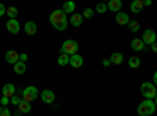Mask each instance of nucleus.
<instances>
[{
	"instance_id": "nucleus-1",
	"label": "nucleus",
	"mask_w": 157,
	"mask_h": 116,
	"mask_svg": "<svg viewBox=\"0 0 157 116\" xmlns=\"http://www.w3.org/2000/svg\"><path fill=\"white\" fill-rule=\"evenodd\" d=\"M155 108H157V105H155V102H154L152 99H145V100H143L141 104L138 105L137 113H138L140 116H151V114H154Z\"/></svg>"
},
{
	"instance_id": "nucleus-2",
	"label": "nucleus",
	"mask_w": 157,
	"mask_h": 116,
	"mask_svg": "<svg viewBox=\"0 0 157 116\" xmlns=\"http://www.w3.org/2000/svg\"><path fill=\"white\" fill-rule=\"evenodd\" d=\"M140 91H141L143 96H145V99H154L155 94H157V86L151 82H145V83H141Z\"/></svg>"
},
{
	"instance_id": "nucleus-3",
	"label": "nucleus",
	"mask_w": 157,
	"mask_h": 116,
	"mask_svg": "<svg viewBox=\"0 0 157 116\" xmlns=\"http://www.w3.org/2000/svg\"><path fill=\"white\" fill-rule=\"evenodd\" d=\"M60 54H68V55L78 54V43H75L74 39L64 41L63 46H61V49H60Z\"/></svg>"
},
{
	"instance_id": "nucleus-4",
	"label": "nucleus",
	"mask_w": 157,
	"mask_h": 116,
	"mask_svg": "<svg viewBox=\"0 0 157 116\" xmlns=\"http://www.w3.org/2000/svg\"><path fill=\"white\" fill-rule=\"evenodd\" d=\"M38 93H39V91H38V88L33 86V85H30V86H27V88H24V89H22L21 96H22L24 100L33 102L35 99H38Z\"/></svg>"
},
{
	"instance_id": "nucleus-5",
	"label": "nucleus",
	"mask_w": 157,
	"mask_h": 116,
	"mask_svg": "<svg viewBox=\"0 0 157 116\" xmlns=\"http://www.w3.org/2000/svg\"><path fill=\"white\" fill-rule=\"evenodd\" d=\"M49 21H50L52 25H54V24H58V22H63V21H68V17H66V13H64L63 9H54L50 13Z\"/></svg>"
},
{
	"instance_id": "nucleus-6",
	"label": "nucleus",
	"mask_w": 157,
	"mask_h": 116,
	"mask_svg": "<svg viewBox=\"0 0 157 116\" xmlns=\"http://www.w3.org/2000/svg\"><path fill=\"white\" fill-rule=\"evenodd\" d=\"M6 30H8L11 35H17V33L21 32V25H19V22H17L16 17H10V19L6 21Z\"/></svg>"
},
{
	"instance_id": "nucleus-7",
	"label": "nucleus",
	"mask_w": 157,
	"mask_h": 116,
	"mask_svg": "<svg viewBox=\"0 0 157 116\" xmlns=\"http://www.w3.org/2000/svg\"><path fill=\"white\" fill-rule=\"evenodd\" d=\"M141 39H143V43L145 44H152L155 39H157V35H155V32L154 30H151V28H148V30H145L143 32V35H141Z\"/></svg>"
},
{
	"instance_id": "nucleus-8",
	"label": "nucleus",
	"mask_w": 157,
	"mask_h": 116,
	"mask_svg": "<svg viewBox=\"0 0 157 116\" xmlns=\"http://www.w3.org/2000/svg\"><path fill=\"white\" fill-rule=\"evenodd\" d=\"M69 64H71L72 68H75V69L82 68V66H83V58H82V55H77V54L69 55Z\"/></svg>"
},
{
	"instance_id": "nucleus-9",
	"label": "nucleus",
	"mask_w": 157,
	"mask_h": 116,
	"mask_svg": "<svg viewBox=\"0 0 157 116\" xmlns=\"http://www.w3.org/2000/svg\"><path fill=\"white\" fill-rule=\"evenodd\" d=\"M41 100L44 102V104H54L55 100V94L52 89H44V91L41 93Z\"/></svg>"
},
{
	"instance_id": "nucleus-10",
	"label": "nucleus",
	"mask_w": 157,
	"mask_h": 116,
	"mask_svg": "<svg viewBox=\"0 0 157 116\" xmlns=\"http://www.w3.org/2000/svg\"><path fill=\"white\" fill-rule=\"evenodd\" d=\"M5 61L10 63V64H14L16 61H19V54L16 52V50H8V52L5 54Z\"/></svg>"
},
{
	"instance_id": "nucleus-11",
	"label": "nucleus",
	"mask_w": 157,
	"mask_h": 116,
	"mask_svg": "<svg viewBox=\"0 0 157 116\" xmlns=\"http://www.w3.org/2000/svg\"><path fill=\"white\" fill-rule=\"evenodd\" d=\"M115 19H116L118 25H127L129 24V14H127V13H123V11H118Z\"/></svg>"
},
{
	"instance_id": "nucleus-12",
	"label": "nucleus",
	"mask_w": 157,
	"mask_h": 116,
	"mask_svg": "<svg viewBox=\"0 0 157 116\" xmlns=\"http://www.w3.org/2000/svg\"><path fill=\"white\" fill-rule=\"evenodd\" d=\"M13 66H14L13 69H14V72H16L17 75H22V74H25V71H27V64H25V61H22V60L16 61Z\"/></svg>"
},
{
	"instance_id": "nucleus-13",
	"label": "nucleus",
	"mask_w": 157,
	"mask_h": 116,
	"mask_svg": "<svg viewBox=\"0 0 157 116\" xmlns=\"http://www.w3.org/2000/svg\"><path fill=\"white\" fill-rule=\"evenodd\" d=\"M121 6H123V2H121V0H109V2H107L109 11H113V13H118V11L121 9Z\"/></svg>"
},
{
	"instance_id": "nucleus-14",
	"label": "nucleus",
	"mask_w": 157,
	"mask_h": 116,
	"mask_svg": "<svg viewBox=\"0 0 157 116\" xmlns=\"http://www.w3.org/2000/svg\"><path fill=\"white\" fill-rule=\"evenodd\" d=\"M83 16L82 14H75V13H72V16L69 17V24L72 25V27H80L82 22H83Z\"/></svg>"
},
{
	"instance_id": "nucleus-15",
	"label": "nucleus",
	"mask_w": 157,
	"mask_h": 116,
	"mask_svg": "<svg viewBox=\"0 0 157 116\" xmlns=\"http://www.w3.org/2000/svg\"><path fill=\"white\" fill-rule=\"evenodd\" d=\"M145 43H143V39H140V38H134L132 41H130V47H132L135 52H140V50L145 49Z\"/></svg>"
},
{
	"instance_id": "nucleus-16",
	"label": "nucleus",
	"mask_w": 157,
	"mask_h": 116,
	"mask_svg": "<svg viewBox=\"0 0 157 116\" xmlns=\"http://www.w3.org/2000/svg\"><path fill=\"white\" fill-rule=\"evenodd\" d=\"M24 30H25V33H27L29 36H33V35H36V32H38V27H36V24H35V22L29 21L27 24H25Z\"/></svg>"
},
{
	"instance_id": "nucleus-17",
	"label": "nucleus",
	"mask_w": 157,
	"mask_h": 116,
	"mask_svg": "<svg viewBox=\"0 0 157 116\" xmlns=\"http://www.w3.org/2000/svg\"><path fill=\"white\" fill-rule=\"evenodd\" d=\"M14 93H16V88H14V85H13V83H6V85H3V88H2V94H3V96L11 97Z\"/></svg>"
},
{
	"instance_id": "nucleus-18",
	"label": "nucleus",
	"mask_w": 157,
	"mask_h": 116,
	"mask_svg": "<svg viewBox=\"0 0 157 116\" xmlns=\"http://www.w3.org/2000/svg\"><path fill=\"white\" fill-rule=\"evenodd\" d=\"M143 0H134L132 3H130V11L132 13H135V14H138V13H141V9H143Z\"/></svg>"
},
{
	"instance_id": "nucleus-19",
	"label": "nucleus",
	"mask_w": 157,
	"mask_h": 116,
	"mask_svg": "<svg viewBox=\"0 0 157 116\" xmlns=\"http://www.w3.org/2000/svg\"><path fill=\"white\" fill-rule=\"evenodd\" d=\"M17 108L21 110V113H30V110H32V105H30V102L29 100H21V104L17 105Z\"/></svg>"
},
{
	"instance_id": "nucleus-20",
	"label": "nucleus",
	"mask_w": 157,
	"mask_h": 116,
	"mask_svg": "<svg viewBox=\"0 0 157 116\" xmlns=\"http://www.w3.org/2000/svg\"><path fill=\"white\" fill-rule=\"evenodd\" d=\"M66 14H69V13H74L75 11V3L72 2V0H68V2H64V5H63V8H61Z\"/></svg>"
},
{
	"instance_id": "nucleus-21",
	"label": "nucleus",
	"mask_w": 157,
	"mask_h": 116,
	"mask_svg": "<svg viewBox=\"0 0 157 116\" xmlns=\"http://www.w3.org/2000/svg\"><path fill=\"white\" fill-rule=\"evenodd\" d=\"M123 60H124V57H123V54H120V52H115V54L110 55V61H112V64H121Z\"/></svg>"
},
{
	"instance_id": "nucleus-22",
	"label": "nucleus",
	"mask_w": 157,
	"mask_h": 116,
	"mask_svg": "<svg viewBox=\"0 0 157 116\" xmlns=\"http://www.w3.org/2000/svg\"><path fill=\"white\" fill-rule=\"evenodd\" d=\"M140 64H141V61H140V58L138 57H130L129 58V68H132V69H137V68H140Z\"/></svg>"
},
{
	"instance_id": "nucleus-23",
	"label": "nucleus",
	"mask_w": 157,
	"mask_h": 116,
	"mask_svg": "<svg viewBox=\"0 0 157 116\" xmlns=\"http://www.w3.org/2000/svg\"><path fill=\"white\" fill-rule=\"evenodd\" d=\"M57 63L60 64V66H66V64H69V55H68V54H61V55H58Z\"/></svg>"
},
{
	"instance_id": "nucleus-24",
	"label": "nucleus",
	"mask_w": 157,
	"mask_h": 116,
	"mask_svg": "<svg viewBox=\"0 0 157 116\" xmlns=\"http://www.w3.org/2000/svg\"><path fill=\"white\" fill-rule=\"evenodd\" d=\"M129 30L132 33H137L140 30V24L137 21H129Z\"/></svg>"
},
{
	"instance_id": "nucleus-25",
	"label": "nucleus",
	"mask_w": 157,
	"mask_h": 116,
	"mask_svg": "<svg viewBox=\"0 0 157 116\" xmlns=\"http://www.w3.org/2000/svg\"><path fill=\"white\" fill-rule=\"evenodd\" d=\"M21 100H22V96H17V94L14 93V94L10 97V104H13V105H19V104H21Z\"/></svg>"
},
{
	"instance_id": "nucleus-26",
	"label": "nucleus",
	"mask_w": 157,
	"mask_h": 116,
	"mask_svg": "<svg viewBox=\"0 0 157 116\" xmlns=\"http://www.w3.org/2000/svg\"><path fill=\"white\" fill-rule=\"evenodd\" d=\"M109 8H107V3H98L96 5V8H94V11L96 13H99V14H104Z\"/></svg>"
},
{
	"instance_id": "nucleus-27",
	"label": "nucleus",
	"mask_w": 157,
	"mask_h": 116,
	"mask_svg": "<svg viewBox=\"0 0 157 116\" xmlns=\"http://www.w3.org/2000/svg\"><path fill=\"white\" fill-rule=\"evenodd\" d=\"M6 14H8V17H17V8L8 6L6 8Z\"/></svg>"
},
{
	"instance_id": "nucleus-28",
	"label": "nucleus",
	"mask_w": 157,
	"mask_h": 116,
	"mask_svg": "<svg viewBox=\"0 0 157 116\" xmlns=\"http://www.w3.org/2000/svg\"><path fill=\"white\" fill-rule=\"evenodd\" d=\"M82 16H83L85 19H91V17L94 16V11L91 9V8H85V9H83V13H82Z\"/></svg>"
},
{
	"instance_id": "nucleus-29",
	"label": "nucleus",
	"mask_w": 157,
	"mask_h": 116,
	"mask_svg": "<svg viewBox=\"0 0 157 116\" xmlns=\"http://www.w3.org/2000/svg\"><path fill=\"white\" fill-rule=\"evenodd\" d=\"M0 116H11V111L6 108V105L0 107Z\"/></svg>"
},
{
	"instance_id": "nucleus-30",
	"label": "nucleus",
	"mask_w": 157,
	"mask_h": 116,
	"mask_svg": "<svg viewBox=\"0 0 157 116\" xmlns=\"http://www.w3.org/2000/svg\"><path fill=\"white\" fill-rule=\"evenodd\" d=\"M0 104H2V105H8V104H10V97H8V96H2Z\"/></svg>"
},
{
	"instance_id": "nucleus-31",
	"label": "nucleus",
	"mask_w": 157,
	"mask_h": 116,
	"mask_svg": "<svg viewBox=\"0 0 157 116\" xmlns=\"http://www.w3.org/2000/svg\"><path fill=\"white\" fill-rule=\"evenodd\" d=\"M3 14H6V8H5L3 3H0V17H2Z\"/></svg>"
},
{
	"instance_id": "nucleus-32",
	"label": "nucleus",
	"mask_w": 157,
	"mask_h": 116,
	"mask_svg": "<svg viewBox=\"0 0 157 116\" xmlns=\"http://www.w3.org/2000/svg\"><path fill=\"white\" fill-rule=\"evenodd\" d=\"M19 60L27 61V60H29V55H27V54H19Z\"/></svg>"
},
{
	"instance_id": "nucleus-33",
	"label": "nucleus",
	"mask_w": 157,
	"mask_h": 116,
	"mask_svg": "<svg viewBox=\"0 0 157 116\" xmlns=\"http://www.w3.org/2000/svg\"><path fill=\"white\" fill-rule=\"evenodd\" d=\"M151 50H152L154 54H157V41H154V43L151 44Z\"/></svg>"
},
{
	"instance_id": "nucleus-34",
	"label": "nucleus",
	"mask_w": 157,
	"mask_h": 116,
	"mask_svg": "<svg viewBox=\"0 0 157 116\" xmlns=\"http://www.w3.org/2000/svg\"><path fill=\"white\" fill-rule=\"evenodd\" d=\"M102 64H104V66H110V64H112L110 58H105V60H102Z\"/></svg>"
},
{
	"instance_id": "nucleus-35",
	"label": "nucleus",
	"mask_w": 157,
	"mask_h": 116,
	"mask_svg": "<svg viewBox=\"0 0 157 116\" xmlns=\"http://www.w3.org/2000/svg\"><path fill=\"white\" fill-rule=\"evenodd\" d=\"M152 3V0H143V5H145V6H149Z\"/></svg>"
},
{
	"instance_id": "nucleus-36",
	"label": "nucleus",
	"mask_w": 157,
	"mask_h": 116,
	"mask_svg": "<svg viewBox=\"0 0 157 116\" xmlns=\"http://www.w3.org/2000/svg\"><path fill=\"white\" fill-rule=\"evenodd\" d=\"M154 85H155V86H157V71H155V72H154Z\"/></svg>"
},
{
	"instance_id": "nucleus-37",
	"label": "nucleus",
	"mask_w": 157,
	"mask_h": 116,
	"mask_svg": "<svg viewBox=\"0 0 157 116\" xmlns=\"http://www.w3.org/2000/svg\"><path fill=\"white\" fill-rule=\"evenodd\" d=\"M154 102H155V105H157V94H155V97H154Z\"/></svg>"
}]
</instances>
